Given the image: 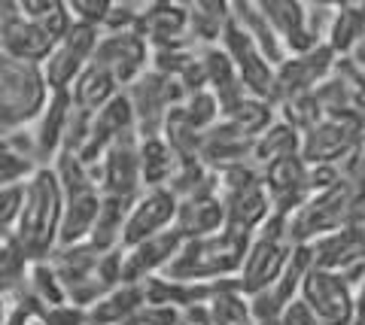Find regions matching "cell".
Instances as JSON below:
<instances>
[{"label": "cell", "mask_w": 365, "mask_h": 325, "mask_svg": "<svg viewBox=\"0 0 365 325\" xmlns=\"http://www.w3.org/2000/svg\"><path fill=\"white\" fill-rule=\"evenodd\" d=\"M61 213H64V198L61 186L55 179L52 167H37L25 179V195H21L19 219L13 228V240L25 259L34 262H49L52 252L58 250L61 238Z\"/></svg>", "instance_id": "obj_1"}, {"label": "cell", "mask_w": 365, "mask_h": 325, "mask_svg": "<svg viewBox=\"0 0 365 325\" xmlns=\"http://www.w3.org/2000/svg\"><path fill=\"white\" fill-rule=\"evenodd\" d=\"M250 240H253V234L237 231L232 225H225L213 238L186 240L162 274L177 279V283H216L225 277H237Z\"/></svg>", "instance_id": "obj_2"}, {"label": "cell", "mask_w": 365, "mask_h": 325, "mask_svg": "<svg viewBox=\"0 0 365 325\" xmlns=\"http://www.w3.org/2000/svg\"><path fill=\"white\" fill-rule=\"evenodd\" d=\"M52 171H55V179H58L61 198H64L58 246L86 243L91 234V225H95L101 198H104L98 188V179L91 174V167H86L71 152H58V159L52 161Z\"/></svg>", "instance_id": "obj_3"}, {"label": "cell", "mask_w": 365, "mask_h": 325, "mask_svg": "<svg viewBox=\"0 0 365 325\" xmlns=\"http://www.w3.org/2000/svg\"><path fill=\"white\" fill-rule=\"evenodd\" d=\"M362 188L347 183L344 176L338 179L335 186L323 188V192H314L304 204L289 213L287 216V225H289V238L292 243H311L323 234H332L338 228L356 222V213L362 204Z\"/></svg>", "instance_id": "obj_4"}, {"label": "cell", "mask_w": 365, "mask_h": 325, "mask_svg": "<svg viewBox=\"0 0 365 325\" xmlns=\"http://www.w3.org/2000/svg\"><path fill=\"white\" fill-rule=\"evenodd\" d=\"M46 100H49V85L43 67L0 52V134L21 131L37 122Z\"/></svg>", "instance_id": "obj_5"}, {"label": "cell", "mask_w": 365, "mask_h": 325, "mask_svg": "<svg viewBox=\"0 0 365 325\" xmlns=\"http://www.w3.org/2000/svg\"><path fill=\"white\" fill-rule=\"evenodd\" d=\"M292 250H295V243L289 238L287 216L271 213L265 225L253 234L250 250L244 255V265H241V271H237V283H241L244 295L250 298V295L262 292V289H268L274 279L283 274Z\"/></svg>", "instance_id": "obj_6"}, {"label": "cell", "mask_w": 365, "mask_h": 325, "mask_svg": "<svg viewBox=\"0 0 365 325\" xmlns=\"http://www.w3.org/2000/svg\"><path fill=\"white\" fill-rule=\"evenodd\" d=\"M335 55L326 43L319 46L299 52V55H287L277 67H274V88H271V104L274 110L292 104L299 97H307L317 85H323L335 70Z\"/></svg>", "instance_id": "obj_7"}, {"label": "cell", "mask_w": 365, "mask_h": 325, "mask_svg": "<svg viewBox=\"0 0 365 325\" xmlns=\"http://www.w3.org/2000/svg\"><path fill=\"white\" fill-rule=\"evenodd\" d=\"M365 137V119L359 116H326L302 131L299 155L307 167H338Z\"/></svg>", "instance_id": "obj_8"}, {"label": "cell", "mask_w": 365, "mask_h": 325, "mask_svg": "<svg viewBox=\"0 0 365 325\" xmlns=\"http://www.w3.org/2000/svg\"><path fill=\"white\" fill-rule=\"evenodd\" d=\"M125 95H128L131 110H134L137 137H158L170 107L186 100V92L180 88L174 76H165L155 70H146L140 80H134L125 88Z\"/></svg>", "instance_id": "obj_9"}, {"label": "cell", "mask_w": 365, "mask_h": 325, "mask_svg": "<svg viewBox=\"0 0 365 325\" xmlns=\"http://www.w3.org/2000/svg\"><path fill=\"white\" fill-rule=\"evenodd\" d=\"M299 298L314 313L317 325H350L356 307V289L344 274H332L323 267H307L299 286Z\"/></svg>", "instance_id": "obj_10"}, {"label": "cell", "mask_w": 365, "mask_h": 325, "mask_svg": "<svg viewBox=\"0 0 365 325\" xmlns=\"http://www.w3.org/2000/svg\"><path fill=\"white\" fill-rule=\"evenodd\" d=\"M150 58H153V49L143 40V33L137 28H128L116 33H101L91 64L110 73L119 88H128L134 80H140L150 70Z\"/></svg>", "instance_id": "obj_11"}, {"label": "cell", "mask_w": 365, "mask_h": 325, "mask_svg": "<svg viewBox=\"0 0 365 325\" xmlns=\"http://www.w3.org/2000/svg\"><path fill=\"white\" fill-rule=\"evenodd\" d=\"M52 267L58 274L67 304L88 310L101 295H107V289L98 279V262L101 252L88 243H73V246H58L52 252Z\"/></svg>", "instance_id": "obj_12"}, {"label": "cell", "mask_w": 365, "mask_h": 325, "mask_svg": "<svg viewBox=\"0 0 365 325\" xmlns=\"http://www.w3.org/2000/svg\"><path fill=\"white\" fill-rule=\"evenodd\" d=\"M137 143L140 137L125 134L113 146L101 155V161L91 167L98 179V188L104 198H119L125 204H134L143 195V179H140V155H137Z\"/></svg>", "instance_id": "obj_13"}, {"label": "cell", "mask_w": 365, "mask_h": 325, "mask_svg": "<svg viewBox=\"0 0 365 325\" xmlns=\"http://www.w3.org/2000/svg\"><path fill=\"white\" fill-rule=\"evenodd\" d=\"M98 37H101V31L91 25H83V21H73V25L67 28V33L55 43L52 55L43 64V76H46L49 92H71L76 76L95 58Z\"/></svg>", "instance_id": "obj_14"}, {"label": "cell", "mask_w": 365, "mask_h": 325, "mask_svg": "<svg viewBox=\"0 0 365 325\" xmlns=\"http://www.w3.org/2000/svg\"><path fill=\"white\" fill-rule=\"evenodd\" d=\"M311 252V265L332 274H344L353 286L365 274V225L350 222L332 234H323L311 243H304Z\"/></svg>", "instance_id": "obj_15"}, {"label": "cell", "mask_w": 365, "mask_h": 325, "mask_svg": "<svg viewBox=\"0 0 365 325\" xmlns=\"http://www.w3.org/2000/svg\"><path fill=\"white\" fill-rule=\"evenodd\" d=\"M222 52L228 55V61L235 64L237 70V80H241L244 92L250 97H262V100H271V88H274V64L262 55V49L256 46L247 33L228 21V28L220 40Z\"/></svg>", "instance_id": "obj_16"}, {"label": "cell", "mask_w": 365, "mask_h": 325, "mask_svg": "<svg viewBox=\"0 0 365 325\" xmlns=\"http://www.w3.org/2000/svg\"><path fill=\"white\" fill-rule=\"evenodd\" d=\"M177 204L180 201L168 186L146 188V192L128 207L125 228H122V250H128V246H137V243L155 238V234L174 228Z\"/></svg>", "instance_id": "obj_17"}, {"label": "cell", "mask_w": 365, "mask_h": 325, "mask_svg": "<svg viewBox=\"0 0 365 325\" xmlns=\"http://www.w3.org/2000/svg\"><path fill=\"white\" fill-rule=\"evenodd\" d=\"M259 176L271 198V213L277 216H289L311 198V167L302 161V155H289L262 167Z\"/></svg>", "instance_id": "obj_18"}, {"label": "cell", "mask_w": 365, "mask_h": 325, "mask_svg": "<svg viewBox=\"0 0 365 325\" xmlns=\"http://www.w3.org/2000/svg\"><path fill=\"white\" fill-rule=\"evenodd\" d=\"M137 31L150 43V49H177L192 46L189 40V6L186 4H143L140 16H137Z\"/></svg>", "instance_id": "obj_19"}, {"label": "cell", "mask_w": 365, "mask_h": 325, "mask_svg": "<svg viewBox=\"0 0 365 325\" xmlns=\"http://www.w3.org/2000/svg\"><path fill=\"white\" fill-rule=\"evenodd\" d=\"M262 16L268 18L271 31L277 33L280 46L287 55H299L319 46L311 33V13H307V4L299 0H259Z\"/></svg>", "instance_id": "obj_20"}, {"label": "cell", "mask_w": 365, "mask_h": 325, "mask_svg": "<svg viewBox=\"0 0 365 325\" xmlns=\"http://www.w3.org/2000/svg\"><path fill=\"white\" fill-rule=\"evenodd\" d=\"M182 243L186 240L174 228H168L150 240L122 250V283H143V279L162 274L170 265V259L180 252Z\"/></svg>", "instance_id": "obj_21"}, {"label": "cell", "mask_w": 365, "mask_h": 325, "mask_svg": "<svg viewBox=\"0 0 365 325\" xmlns=\"http://www.w3.org/2000/svg\"><path fill=\"white\" fill-rule=\"evenodd\" d=\"M71 113H73L71 92H49V100H46L40 119L34 122L37 125L34 128V146H37V159L43 167H52V161L58 159Z\"/></svg>", "instance_id": "obj_22"}, {"label": "cell", "mask_w": 365, "mask_h": 325, "mask_svg": "<svg viewBox=\"0 0 365 325\" xmlns=\"http://www.w3.org/2000/svg\"><path fill=\"white\" fill-rule=\"evenodd\" d=\"M225 228V210L220 195H198L177 204L174 231L182 240H204Z\"/></svg>", "instance_id": "obj_23"}, {"label": "cell", "mask_w": 365, "mask_h": 325, "mask_svg": "<svg viewBox=\"0 0 365 325\" xmlns=\"http://www.w3.org/2000/svg\"><path fill=\"white\" fill-rule=\"evenodd\" d=\"M52 49H55V40L37 25V21L21 16V9L16 13V18L4 28V33H0V52L13 55V58H19V61L37 64V67L46 64V58L52 55Z\"/></svg>", "instance_id": "obj_24"}, {"label": "cell", "mask_w": 365, "mask_h": 325, "mask_svg": "<svg viewBox=\"0 0 365 325\" xmlns=\"http://www.w3.org/2000/svg\"><path fill=\"white\" fill-rule=\"evenodd\" d=\"M198 52H201V67H204V82H207V92L220 104V116H222L237 100H244L247 92L241 80H237L235 64L222 52V46H198Z\"/></svg>", "instance_id": "obj_25"}, {"label": "cell", "mask_w": 365, "mask_h": 325, "mask_svg": "<svg viewBox=\"0 0 365 325\" xmlns=\"http://www.w3.org/2000/svg\"><path fill=\"white\" fill-rule=\"evenodd\" d=\"M250 152H253V143L237 137V134L220 119L213 128H207L201 134V146H198V159L210 167V171H225V167L235 164H247ZM253 164V161H250Z\"/></svg>", "instance_id": "obj_26"}, {"label": "cell", "mask_w": 365, "mask_h": 325, "mask_svg": "<svg viewBox=\"0 0 365 325\" xmlns=\"http://www.w3.org/2000/svg\"><path fill=\"white\" fill-rule=\"evenodd\" d=\"M146 307V295L140 283H119L110 289L107 295H101L95 304L86 310L88 325H131L137 313Z\"/></svg>", "instance_id": "obj_27"}, {"label": "cell", "mask_w": 365, "mask_h": 325, "mask_svg": "<svg viewBox=\"0 0 365 325\" xmlns=\"http://www.w3.org/2000/svg\"><path fill=\"white\" fill-rule=\"evenodd\" d=\"M37 167H43V164L37 159L34 137H28V134H21V131L0 134V188L25 183Z\"/></svg>", "instance_id": "obj_28"}, {"label": "cell", "mask_w": 365, "mask_h": 325, "mask_svg": "<svg viewBox=\"0 0 365 325\" xmlns=\"http://www.w3.org/2000/svg\"><path fill=\"white\" fill-rule=\"evenodd\" d=\"M323 43L332 49L335 58H347V55L356 52L365 43V6H359V4L332 6Z\"/></svg>", "instance_id": "obj_29"}, {"label": "cell", "mask_w": 365, "mask_h": 325, "mask_svg": "<svg viewBox=\"0 0 365 325\" xmlns=\"http://www.w3.org/2000/svg\"><path fill=\"white\" fill-rule=\"evenodd\" d=\"M302 146V134L295 125H289L287 119H274L271 125L253 140V152H250V161H253L256 171L268 167L280 159H289V155H299Z\"/></svg>", "instance_id": "obj_30"}, {"label": "cell", "mask_w": 365, "mask_h": 325, "mask_svg": "<svg viewBox=\"0 0 365 325\" xmlns=\"http://www.w3.org/2000/svg\"><path fill=\"white\" fill-rule=\"evenodd\" d=\"M189 6V40L192 46H220L222 33L232 21V9L220 0H195Z\"/></svg>", "instance_id": "obj_31"}, {"label": "cell", "mask_w": 365, "mask_h": 325, "mask_svg": "<svg viewBox=\"0 0 365 325\" xmlns=\"http://www.w3.org/2000/svg\"><path fill=\"white\" fill-rule=\"evenodd\" d=\"M119 92L122 88L113 82L110 73H104L95 64H88L86 70L76 76V82L71 85V100H73V110H79V113H86V116H95L98 110L104 107L110 97H116Z\"/></svg>", "instance_id": "obj_32"}, {"label": "cell", "mask_w": 365, "mask_h": 325, "mask_svg": "<svg viewBox=\"0 0 365 325\" xmlns=\"http://www.w3.org/2000/svg\"><path fill=\"white\" fill-rule=\"evenodd\" d=\"M228 128H232L237 137H244L253 143L262 131H265L274 119H277V110H274L271 100H262V97H244L237 100V104L232 110H225V113L220 116Z\"/></svg>", "instance_id": "obj_33"}, {"label": "cell", "mask_w": 365, "mask_h": 325, "mask_svg": "<svg viewBox=\"0 0 365 325\" xmlns=\"http://www.w3.org/2000/svg\"><path fill=\"white\" fill-rule=\"evenodd\" d=\"M137 155H140V179H143V192L146 188H162L170 183V176L177 171V159L170 146L158 137H140L137 143Z\"/></svg>", "instance_id": "obj_34"}, {"label": "cell", "mask_w": 365, "mask_h": 325, "mask_svg": "<svg viewBox=\"0 0 365 325\" xmlns=\"http://www.w3.org/2000/svg\"><path fill=\"white\" fill-rule=\"evenodd\" d=\"M128 207L119 198H101L95 225L88 234V246H95L98 252H110V250H122V228H125V216H128Z\"/></svg>", "instance_id": "obj_35"}, {"label": "cell", "mask_w": 365, "mask_h": 325, "mask_svg": "<svg viewBox=\"0 0 365 325\" xmlns=\"http://www.w3.org/2000/svg\"><path fill=\"white\" fill-rule=\"evenodd\" d=\"M162 140L174 152L177 164H186V161H198V146H201V131L192 125L189 116L182 113V107H170V113L165 116V125H162Z\"/></svg>", "instance_id": "obj_36"}, {"label": "cell", "mask_w": 365, "mask_h": 325, "mask_svg": "<svg viewBox=\"0 0 365 325\" xmlns=\"http://www.w3.org/2000/svg\"><path fill=\"white\" fill-rule=\"evenodd\" d=\"M21 292H28L37 304L46 310V307H61L67 304V295H64V286L58 274H55L52 262H34L25 274V283L19 286Z\"/></svg>", "instance_id": "obj_37"}, {"label": "cell", "mask_w": 365, "mask_h": 325, "mask_svg": "<svg viewBox=\"0 0 365 325\" xmlns=\"http://www.w3.org/2000/svg\"><path fill=\"white\" fill-rule=\"evenodd\" d=\"M168 188L177 195V201L198 198V195H216V174L201 159L177 164V171H174V176H170Z\"/></svg>", "instance_id": "obj_38"}, {"label": "cell", "mask_w": 365, "mask_h": 325, "mask_svg": "<svg viewBox=\"0 0 365 325\" xmlns=\"http://www.w3.org/2000/svg\"><path fill=\"white\" fill-rule=\"evenodd\" d=\"M19 9H21V16L37 21L55 43H58L67 33V28L73 25L71 9H67V4H61V0H19Z\"/></svg>", "instance_id": "obj_39"}, {"label": "cell", "mask_w": 365, "mask_h": 325, "mask_svg": "<svg viewBox=\"0 0 365 325\" xmlns=\"http://www.w3.org/2000/svg\"><path fill=\"white\" fill-rule=\"evenodd\" d=\"M182 113L189 116V122L195 125L201 134L213 128L216 122H220V104H216V97L210 92H198V95H189L186 100H182Z\"/></svg>", "instance_id": "obj_40"}, {"label": "cell", "mask_w": 365, "mask_h": 325, "mask_svg": "<svg viewBox=\"0 0 365 325\" xmlns=\"http://www.w3.org/2000/svg\"><path fill=\"white\" fill-rule=\"evenodd\" d=\"M21 195H25V183L0 188V240L13 238V228H16V219H19V207H21Z\"/></svg>", "instance_id": "obj_41"}, {"label": "cell", "mask_w": 365, "mask_h": 325, "mask_svg": "<svg viewBox=\"0 0 365 325\" xmlns=\"http://www.w3.org/2000/svg\"><path fill=\"white\" fill-rule=\"evenodd\" d=\"M71 9V18L73 21H83V25H91V28H104V18L110 13V4L107 0H71L67 4Z\"/></svg>", "instance_id": "obj_42"}, {"label": "cell", "mask_w": 365, "mask_h": 325, "mask_svg": "<svg viewBox=\"0 0 365 325\" xmlns=\"http://www.w3.org/2000/svg\"><path fill=\"white\" fill-rule=\"evenodd\" d=\"M140 6H137V4H110V13L104 18V28H101V33H116V31L134 28L137 16H140Z\"/></svg>", "instance_id": "obj_43"}, {"label": "cell", "mask_w": 365, "mask_h": 325, "mask_svg": "<svg viewBox=\"0 0 365 325\" xmlns=\"http://www.w3.org/2000/svg\"><path fill=\"white\" fill-rule=\"evenodd\" d=\"M43 313V307L34 301L28 292H21V289H16V304L9 307L6 313V322L4 325H31L34 319H37Z\"/></svg>", "instance_id": "obj_44"}, {"label": "cell", "mask_w": 365, "mask_h": 325, "mask_svg": "<svg viewBox=\"0 0 365 325\" xmlns=\"http://www.w3.org/2000/svg\"><path fill=\"white\" fill-rule=\"evenodd\" d=\"M37 319H40V325H88L86 310L83 307H73V304L46 307Z\"/></svg>", "instance_id": "obj_45"}, {"label": "cell", "mask_w": 365, "mask_h": 325, "mask_svg": "<svg viewBox=\"0 0 365 325\" xmlns=\"http://www.w3.org/2000/svg\"><path fill=\"white\" fill-rule=\"evenodd\" d=\"M280 325H317V319L302 298H292L280 313Z\"/></svg>", "instance_id": "obj_46"}, {"label": "cell", "mask_w": 365, "mask_h": 325, "mask_svg": "<svg viewBox=\"0 0 365 325\" xmlns=\"http://www.w3.org/2000/svg\"><path fill=\"white\" fill-rule=\"evenodd\" d=\"M16 13H19V0H0V33L16 18Z\"/></svg>", "instance_id": "obj_47"}, {"label": "cell", "mask_w": 365, "mask_h": 325, "mask_svg": "<svg viewBox=\"0 0 365 325\" xmlns=\"http://www.w3.org/2000/svg\"><path fill=\"white\" fill-rule=\"evenodd\" d=\"M16 289H19V283L4 271V267H0V298H4L6 292H16Z\"/></svg>", "instance_id": "obj_48"}]
</instances>
